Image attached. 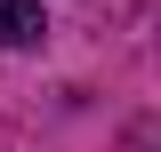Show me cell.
I'll use <instances>...</instances> for the list:
<instances>
[{
    "label": "cell",
    "instance_id": "cell-1",
    "mask_svg": "<svg viewBox=\"0 0 161 152\" xmlns=\"http://www.w3.org/2000/svg\"><path fill=\"white\" fill-rule=\"evenodd\" d=\"M48 32L40 24V0H0V48H32Z\"/></svg>",
    "mask_w": 161,
    "mask_h": 152
}]
</instances>
